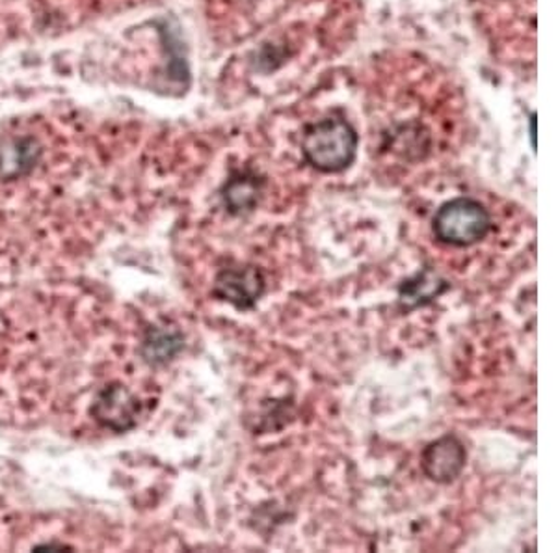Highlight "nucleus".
<instances>
[{
    "mask_svg": "<svg viewBox=\"0 0 558 553\" xmlns=\"http://www.w3.org/2000/svg\"><path fill=\"white\" fill-rule=\"evenodd\" d=\"M355 152L357 134L349 121L328 118L305 129L302 153L318 172H343L354 163Z\"/></svg>",
    "mask_w": 558,
    "mask_h": 553,
    "instance_id": "f257e3e1",
    "label": "nucleus"
},
{
    "mask_svg": "<svg viewBox=\"0 0 558 553\" xmlns=\"http://www.w3.org/2000/svg\"><path fill=\"white\" fill-rule=\"evenodd\" d=\"M434 236L449 247H473L486 239L492 229V217L481 202L457 197L439 207L432 220Z\"/></svg>",
    "mask_w": 558,
    "mask_h": 553,
    "instance_id": "f03ea898",
    "label": "nucleus"
},
{
    "mask_svg": "<svg viewBox=\"0 0 558 553\" xmlns=\"http://www.w3.org/2000/svg\"><path fill=\"white\" fill-rule=\"evenodd\" d=\"M267 291L265 274L255 265H236L223 268L216 276L213 293L223 302L235 305L236 310H252Z\"/></svg>",
    "mask_w": 558,
    "mask_h": 553,
    "instance_id": "7ed1b4c3",
    "label": "nucleus"
},
{
    "mask_svg": "<svg viewBox=\"0 0 558 553\" xmlns=\"http://www.w3.org/2000/svg\"><path fill=\"white\" fill-rule=\"evenodd\" d=\"M468 465V449L462 440L454 434H445L441 438L426 445L421 455V466L426 478L434 483H452L460 478L463 468Z\"/></svg>",
    "mask_w": 558,
    "mask_h": 553,
    "instance_id": "20e7f679",
    "label": "nucleus"
},
{
    "mask_svg": "<svg viewBox=\"0 0 558 553\" xmlns=\"http://www.w3.org/2000/svg\"><path fill=\"white\" fill-rule=\"evenodd\" d=\"M451 284L439 276L434 268H421L412 278L402 281L399 287V305L402 312H413L421 305L430 304L449 291Z\"/></svg>",
    "mask_w": 558,
    "mask_h": 553,
    "instance_id": "39448f33",
    "label": "nucleus"
},
{
    "mask_svg": "<svg viewBox=\"0 0 558 553\" xmlns=\"http://www.w3.org/2000/svg\"><path fill=\"white\" fill-rule=\"evenodd\" d=\"M138 413V399L128 388L121 386L107 389L96 402L97 420L118 431L133 426Z\"/></svg>",
    "mask_w": 558,
    "mask_h": 553,
    "instance_id": "423d86ee",
    "label": "nucleus"
},
{
    "mask_svg": "<svg viewBox=\"0 0 558 553\" xmlns=\"http://www.w3.org/2000/svg\"><path fill=\"white\" fill-rule=\"evenodd\" d=\"M265 191V181L252 172H239L223 187V204L229 213L244 215L257 207Z\"/></svg>",
    "mask_w": 558,
    "mask_h": 553,
    "instance_id": "0eeeda50",
    "label": "nucleus"
},
{
    "mask_svg": "<svg viewBox=\"0 0 558 553\" xmlns=\"http://www.w3.org/2000/svg\"><path fill=\"white\" fill-rule=\"evenodd\" d=\"M39 147L33 139H12L0 144V178L15 179L33 170Z\"/></svg>",
    "mask_w": 558,
    "mask_h": 553,
    "instance_id": "6e6552de",
    "label": "nucleus"
},
{
    "mask_svg": "<svg viewBox=\"0 0 558 553\" xmlns=\"http://www.w3.org/2000/svg\"><path fill=\"white\" fill-rule=\"evenodd\" d=\"M178 332L157 330L146 341V354L151 362H166L181 349Z\"/></svg>",
    "mask_w": 558,
    "mask_h": 553,
    "instance_id": "1a4fd4ad",
    "label": "nucleus"
},
{
    "mask_svg": "<svg viewBox=\"0 0 558 553\" xmlns=\"http://www.w3.org/2000/svg\"><path fill=\"white\" fill-rule=\"evenodd\" d=\"M531 141H533V147L536 149V115L531 116Z\"/></svg>",
    "mask_w": 558,
    "mask_h": 553,
    "instance_id": "9d476101",
    "label": "nucleus"
}]
</instances>
